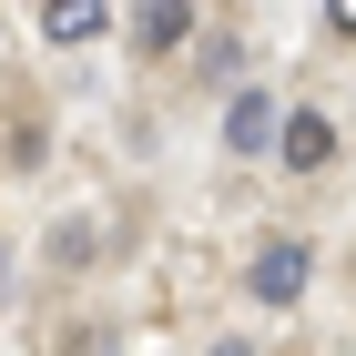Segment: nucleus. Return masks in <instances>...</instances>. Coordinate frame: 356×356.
Wrapping results in <instances>:
<instances>
[{
	"mask_svg": "<svg viewBox=\"0 0 356 356\" xmlns=\"http://www.w3.org/2000/svg\"><path fill=\"white\" fill-rule=\"evenodd\" d=\"M41 31H51L61 51H82V41L112 31V0H41Z\"/></svg>",
	"mask_w": 356,
	"mask_h": 356,
	"instance_id": "obj_3",
	"label": "nucleus"
},
{
	"mask_svg": "<svg viewBox=\"0 0 356 356\" xmlns=\"http://www.w3.org/2000/svg\"><path fill=\"white\" fill-rule=\"evenodd\" d=\"M184 31H193V0H133V51H143V61L173 51Z\"/></svg>",
	"mask_w": 356,
	"mask_h": 356,
	"instance_id": "obj_4",
	"label": "nucleus"
},
{
	"mask_svg": "<svg viewBox=\"0 0 356 356\" xmlns=\"http://www.w3.org/2000/svg\"><path fill=\"white\" fill-rule=\"evenodd\" d=\"M326 31H336V41H356V0H326Z\"/></svg>",
	"mask_w": 356,
	"mask_h": 356,
	"instance_id": "obj_6",
	"label": "nucleus"
},
{
	"mask_svg": "<svg viewBox=\"0 0 356 356\" xmlns=\"http://www.w3.org/2000/svg\"><path fill=\"white\" fill-rule=\"evenodd\" d=\"M326 153H336V122H326V112H285V122H275V163H285V173H316Z\"/></svg>",
	"mask_w": 356,
	"mask_h": 356,
	"instance_id": "obj_2",
	"label": "nucleus"
},
{
	"mask_svg": "<svg viewBox=\"0 0 356 356\" xmlns=\"http://www.w3.org/2000/svg\"><path fill=\"white\" fill-rule=\"evenodd\" d=\"M204 356H254V346H245V336H224V346H204Z\"/></svg>",
	"mask_w": 356,
	"mask_h": 356,
	"instance_id": "obj_7",
	"label": "nucleus"
},
{
	"mask_svg": "<svg viewBox=\"0 0 356 356\" xmlns=\"http://www.w3.org/2000/svg\"><path fill=\"white\" fill-rule=\"evenodd\" d=\"M305 275H316V245H305V234H275V245L245 265V296H254V305H296Z\"/></svg>",
	"mask_w": 356,
	"mask_h": 356,
	"instance_id": "obj_1",
	"label": "nucleus"
},
{
	"mask_svg": "<svg viewBox=\"0 0 356 356\" xmlns=\"http://www.w3.org/2000/svg\"><path fill=\"white\" fill-rule=\"evenodd\" d=\"M224 143H234V153H275V102H265V92H234V112H224Z\"/></svg>",
	"mask_w": 356,
	"mask_h": 356,
	"instance_id": "obj_5",
	"label": "nucleus"
}]
</instances>
